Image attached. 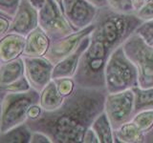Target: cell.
<instances>
[{"mask_svg": "<svg viewBox=\"0 0 153 143\" xmlns=\"http://www.w3.org/2000/svg\"><path fill=\"white\" fill-rule=\"evenodd\" d=\"M104 112L107 114L113 131L123 124L131 121L135 116V94L133 90L107 94Z\"/></svg>", "mask_w": 153, "mask_h": 143, "instance_id": "52a82bcc", "label": "cell"}, {"mask_svg": "<svg viewBox=\"0 0 153 143\" xmlns=\"http://www.w3.org/2000/svg\"><path fill=\"white\" fill-rule=\"evenodd\" d=\"M2 63V61H1V59H0V64H1Z\"/></svg>", "mask_w": 153, "mask_h": 143, "instance_id": "8d00e7d4", "label": "cell"}, {"mask_svg": "<svg viewBox=\"0 0 153 143\" xmlns=\"http://www.w3.org/2000/svg\"><path fill=\"white\" fill-rule=\"evenodd\" d=\"M30 143H53L51 138L44 133L33 131Z\"/></svg>", "mask_w": 153, "mask_h": 143, "instance_id": "f1b7e54d", "label": "cell"}, {"mask_svg": "<svg viewBox=\"0 0 153 143\" xmlns=\"http://www.w3.org/2000/svg\"><path fill=\"white\" fill-rule=\"evenodd\" d=\"M94 29L95 24L93 23L90 26L82 29V30L74 32L69 35L52 41L49 50L44 56L47 59H49L53 64L56 65L60 60L65 58L66 56L73 54L78 49V47L79 46L83 38L89 35L94 31Z\"/></svg>", "mask_w": 153, "mask_h": 143, "instance_id": "30bf717a", "label": "cell"}, {"mask_svg": "<svg viewBox=\"0 0 153 143\" xmlns=\"http://www.w3.org/2000/svg\"><path fill=\"white\" fill-rule=\"evenodd\" d=\"M43 111L44 110L41 108L39 103L32 105L28 110V120H36L38 117H40Z\"/></svg>", "mask_w": 153, "mask_h": 143, "instance_id": "f546056e", "label": "cell"}, {"mask_svg": "<svg viewBox=\"0 0 153 143\" xmlns=\"http://www.w3.org/2000/svg\"><path fill=\"white\" fill-rule=\"evenodd\" d=\"M6 93L4 91L0 90V135H1V116H2V100L5 97Z\"/></svg>", "mask_w": 153, "mask_h": 143, "instance_id": "e575fe53", "label": "cell"}, {"mask_svg": "<svg viewBox=\"0 0 153 143\" xmlns=\"http://www.w3.org/2000/svg\"><path fill=\"white\" fill-rule=\"evenodd\" d=\"M143 21L135 13H117L108 6L98 10L92 35L116 50L130 37Z\"/></svg>", "mask_w": 153, "mask_h": 143, "instance_id": "3957f363", "label": "cell"}, {"mask_svg": "<svg viewBox=\"0 0 153 143\" xmlns=\"http://www.w3.org/2000/svg\"><path fill=\"white\" fill-rule=\"evenodd\" d=\"M32 130L26 123L16 126L10 131L0 135V142L2 143H30Z\"/></svg>", "mask_w": 153, "mask_h": 143, "instance_id": "ffe728a7", "label": "cell"}, {"mask_svg": "<svg viewBox=\"0 0 153 143\" xmlns=\"http://www.w3.org/2000/svg\"><path fill=\"white\" fill-rule=\"evenodd\" d=\"M51 38L38 26L26 35L25 50L23 56L38 57L44 56L51 45Z\"/></svg>", "mask_w": 153, "mask_h": 143, "instance_id": "9a60e30c", "label": "cell"}, {"mask_svg": "<svg viewBox=\"0 0 153 143\" xmlns=\"http://www.w3.org/2000/svg\"><path fill=\"white\" fill-rule=\"evenodd\" d=\"M91 128L97 135L100 143H113L114 135L113 129L107 114L103 111L100 116L95 119L91 125Z\"/></svg>", "mask_w": 153, "mask_h": 143, "instance_id": "d6986e66", "label": "cell"}, {"mask_svg": "<svg viewBox=\"0 0 153 143\" xmlns=\"http://www.w3.org/2000/svg\"><path fill=\"white\" fill-rule=\"evenodd\" d=\"M39 92L33 89L22 93H6L2 100L1 133L26 123L29 108L39 103Z\"/></svg>", "mask_w": 153, "mask_h": 143, "instance_id": "5b68a950", "label": "cell"}, {"mask_svg": "<svg viewBox=\"0 0 153 143\" xmlns=\"http://www.w3.org/2000/svg\"><path fill=\"white\" fill-rule=\"evenodd\" d=\"M55 1L59 4V6L60 7V9L62 10V12H63V0H55Z\"/></svg>", "mask_w": 153, "mask_h": 143, "instance_id": "d590c367", "label": "cell"}, {"mask_svg": "<svg viewBox=\"0 0 153 143\" xmlns=\"http://www.w3.org/2000/svg\"><path fill=\"white\" fill-rule=\"evenodd\" d=\"M38 27V11L28 0H22L16 14L12 17L8 32H16L26 36Z\"/></svg>", "mask_w": 153, "mask_h": 143, "instance_id": "7c38bea8", "label": "cell"}, {"mask_svg": "<svg viewBox=\"0 0 153 143\" xmlns=\"http://www.w3.org/2000/svg\"><path fill=\"white\" fill-rule=\"evenodd\" d=\"M132 121L145 135L146 133L153 129V109L143 110V111L137 113L134 116Z\"/></svg>", "mask_w": 153, "mask_h": 143, "instance_id": "7402d4cb", "label": "cell"}, {"mask_svg": "<svg viewBox=\"0 0 153 143\" xmlns=\"http://www.w3.org/2000/svg\"><path fill=\"white\" fill-rule=\"evenodd\" d=\"M12 18L5 14H0V37L9 32L10 27H11Z\"/></svg>", "mask_w": 153, "mask_h": 143, "instance_id": "4dcf8cb0", "label": "cell"}, {"mask_svg": "<svg viewBox=\"0 0 153 143\" xmlns=\"http://www.w3.org/2000/svg\"><path fill=\"white\" fill-rule=\"evenodd\" d=\"M104 79L108 94L139 87L137 68L126 55L123 45L110 55L104 69Z\"/></svg>", "mask_w": 153, "mask_h": 143, "instance_id": "277c9868", "label": "cell"}, {"mask_svg": "<svg viewBox=\"0 0 153 143\" xmlns=\"http://www.w3.org/2000/svg\"><path fill=\"white\" fill-rule=\"evenodd\" d=\"M135 94V114L143 110L153 109V87L148 89L133 88Z\"/></svg>", "mask_w": 153, "mask_h": 143, "instance_id": "44dd1931", "label": "cell"}, {"mask_svg": "<svg viewBox=\"0 0 153 143\" xmlns=\"http://www.w3.org/2000/svg\"><path fill=\"white\" fill-rule=\"evenodd\" d=\"M106 89L84 88L76 85L55 111H43L36 120H27L32 131L44 133L53 143H79L86 131L104 111Z\"/></svg>", "mask_w": 153, "mask_h": 143, "instance_id": "6da1fadb", "label": "cell"}, {"mask_svg": "<svg viewBox=\"0 0 153 143\" xmlns=\"http://www.w3.org/2000/svg\"><path fill=\"white\" fill-rule=\"evenodd\" d=\"M98 10L87 0H63V13L76 32L93 24Z\"/></svg>", "mask_w": 153, "mask_h": 143, "instance_id": "9c48e42d", "label": "cell"}, {"mask_svg": "<svg viewBox=\"0 0 153 143\" xmlns=\"http://www.w3.org/2000/svg\"><path fill=\"white\" fill-rule=\"evenodd\" d=\"M25 75L23 57L0 64V86L11 84Z\"/></svg>", "mask_w": 153, "mask_h": 143, "instance_id": "2e32d148", "label": "cell"}, {"mask_svg": "<svg viewBox=\"0 0 153 143\" xmlns=\"http://www.w3.org/2000/svg\"><path fill=\"white\" fill-rule=\"evenodd\" d=\"M38 26L49 35L52 41L76 32L55 0H46L44 6L38 11Z\"/></svg>", "mask_w": 153, "mask_h": 143, "instance_id": "ba28073f", "label": "cell"}, {"mask_svg": "<svg viewBox=\"0 0 153 143\" xmlns=\"http://www.w3.org/2000/svg\"><path fill=\"white\" fill-rule=\"evenodd\" d=\"M108 7L117 13H133L134 7L132 0H107Z\"/></svg>", "mask_w": 153, "mask_h": 143, "instance_id": "484cf974", "label": "cell"}, {"mask_svg": "<svg viewBox=\"0 0 153 143\" xmlns=\"http://www.w3.org/2000/svg\"><path fill=\"white\" fill-rule=\"evenodd\" d=\"M90 42V35L83 38L82 41L80 42L79 46L78 47L73 54L66 56L65 58L60 60L59 63H56L54 66L52 73V79L61 78V77H73L76 68H78L79 61L80 56L87 49Z\"/></svg>", "mask_w": 153, "mask_h": 143, "instance_id": "4fadbf2b", "label": "cell"}, {"mask_svg": "<svg viewBox=\"0 0 153 143\" xmlns=\"http://www.w3.org/2000/svg\"><path fill=\"white\" fill-rule=\"evenodd\" d=\"M39 94V105L44 111L47 112L55 111V110L59 109L65 98L59 92L54 79H52Z\"/></svg>", "mask_w": 153, "mask_h": 143, "instance_id": "e0dca14e", "label": "cell"}, {"mask_svg": "<svg viewBox=\"0 0 153 143\" xmlns=\"http://www.w3.org/2000/svg\"><path fill=\"white\" fill-rule=\"evenodd\" d=\"M26 36L16 32H7L0 37V59L8 62L23 56Z\"/></svg>", "mask_w": 153, "mask_h": 143, "instance_id": "5bb4252c", "label": "cell"}, {"mask_svg": "<svg viewBox=\"0 0 153 143\" xmlns=\"http://www.w3.org/2000/svg\"><path fill=\"white\" fill-rule=\"evenodd\" d=\"M114 142L121 143H142L143 133L132 120L123 124L117 130L113 131Z\"/></svg>", "mask_w": 153, "mask_h": 143, "instance_id": "ac0fdd59", "label": "cell"}, {"mask_svg": "<svg viewBox=\"0 0 153 143\" xmlns=\"http://www.w3.org/2000/svg\"><path fill=\"white\" fill-rule=\"evenodd\" d=\"M143 21H147L153 19V0H149L145 6L134 13Z\"/></svg>", "mask_w": 153, "mask_h": 143, "instance_id": "83f0119b", "label": "cell"}, {"mask_svg": "<svg viewBox=\"0 0 153 143\" xmlns=\"http://www.w3.org/2000/svg\"><path fill=\"white\" fill-rule=\"evenodd\" d=\"M114 49L104 41L90 33L87 49L80 56L73 78L76 85L84 88H105L104 69Z\"/></svg>", "mask_w": 153, "mask_h": 143, "instance_id": "7a4b0ae2", "label": "cell"}, {"mask_svg": "<svg viewBox=\"0 0 153 143\" xmlns=\"http://www.w3.org/2000/svg\"><path fill=\"white\" fill-rule=\"evenodd\" d=\"M123 51L138 71L139 87H153V47L148 46L136 32L123 44Z\"/></svg>", "mask_w": 153, "mask_h": 143, "instance_id": "8992f818", "label": "cell"}, {"mask_svg": "<svg viewBox=\"0 0 153 143\" xmlns=\"http://www.w3.org/2000/svg\"><path fill=\"white\" fill-rule=\"evenodd\" d=\"M22 57L24 60L26 78L32 89L40 93L52 80V73L55 65L45 56Z\"/></svg>", "mask_w": 153, "mask_h": 143, "instance_id": "8fae6325", "label": "cell"}, {"mask_svg": "<svg viewBox=\"0 0 153 143\" xmlns=\"http://www.w3.org/2000/svg\"><path fill=\"white\" fill-rule=\"evenodd\" d=\"M22 0H0V13L9 17L16 14Z\"/></svg>", "mask_w": 153, "mask_h": 143, "instance_id": "4316f807", "label": "cell"}, {"mask_svg": "<svg viewBox=\"0 0 153 143\" xmlns=\"http://www.w3.org/2000/svg\"><path fill=\"white\" fill-rule=\"evenodd\" d=\"M135 32L148 46L153 47V19L143 21L137 28Z\"/></svg>", "mask_w": 153, "mask_h": 143, "instance_id": "603a6c76", "label": "cell"}, {"mask_svg": "<svg viewBox=\"0 0 153 143\" xmlns=\"http://www.w3.org/2000/svg\"><path fill=\"white\" fill-rule=\"evenodd\" d=\"M59 92L64 97H68L74 92L76 88V82L73 77H61L54 79Z\"/></svg>", "mask_w": 153, "mask_h": 143, "instance_id": "d4e9b609", "label": "cell"}, {"mask_svg": "<svg viewBox=\"0 0 153 143\" xmlns=\"http://www.w3.org/2000/svg\"><path fill=\"white\" fill-rule=\"evenodd\" d=\"M0 14H3V13H0Z\"/></svg>", "mask_w": 153, "mask_h": 143, "instance_id": "74e56055", "label": "cell"}, {"mask_svg": "<svg viewBox=\"0 0 153 143\" xmlns=\"http://www.w3.org/2000/svg\"><path fill=\"white\" fill-rule=\"evenodd\" d=\"M82 142L83 143H100V140L97 135H96V133L93 131V129L91 127L86 131Z\"/></svg>", "mask_w": 153, "mask_h": 143, "instance_id": "1f68e13d", "label": "cell"}, {"mask_svg": "<svg viewBox=\"0 0 153 143\" xmlns=\"http://www.w3.org/2000/svg\"><path fill=\"white\" fill-rule=\"evenodd\" d=\"M149 1V0H132V3H133V7H134V13L137 12L138 10H140L143 6Z\"/></svg>", "mask_w": 153, "mask_h": 143, "instance_id": "836d02e7", "label": "cell"}, {"mask_svg": "<svg viewBox=\"0 0 153 143\" xmlns=\"http://www.w3.org/2000/svg\"><path fill=\"white\" fill-rule=\"evenodd\" d=\"M31 89L32 87L25 75L11 84L0 86V90L4 91L5 93H22V92H27V91Z\"/></svg>", "mask_w": 153, "mask_h": 143, "instance_id": "cb8c5ba5", "label": "cell"}, {"mask_svg": "<svg viewBox=\"0 0 153 143\" xmlns=\"http://www.w3.org/2000/svg\"><path fill=\"white\" fill-rule=\"evenodd\" d=\"M88 2L91 4H93L95 7H97L98 9L100 8H103V7H107L108 6V2L107 0H87Z\"/></svg>", "mask_w": 153, "mask_h": 143, "instance_id": "d6a6232c", "label": "cell"}]
</instances>
